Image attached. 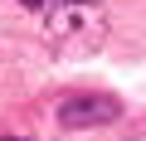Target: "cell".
Masks as SVG:
<instances>
[{
  "label": "cell",
  "instance_id": "cell-1",
  "mask_svg": "<svg viewBox=\"0 0 146 141\" xmlns=\"http://www.w3.org/2000/svg\"><path fill=\"white\" fill-rule=\"evenodd\" d=\"M102 10H98V0H73V5H58V10H44V39L54 54L63 58H83L102 44Z\"/></svg>",
  "mask_w": 146,
  "mask_h": 141
},
{
  "label": "cell",
  "instance_id": "cell-2",
  "mask_svg": "<svg viewBox=\"0 0 146 141\" xmlns=\"http://www.w3.org/2000/svg\"><path fill=\"white\" fill-rule=\"evenodd\" d=\"M122 117V102L107 93H73L58 102V126L68 131H83V126H112Z\"/></svg>",
  "mask_w": 146,
  "mask_h": 141
},
{
  "label": "cell",
  "instance_id": "cell-3",
  "mask_svg": "<svg viewBox=\"0 0 146 141\" xmlns=\"http://www.w3.org/2000/svg\"><path fill=\"white\" fill-rule=\"evenodd\" d=\"M20 5H25V10H39V15H44V10H58V5H73V0H20Z\"/></svg>",
  "mask_w": 146,
  "mask_h": 141
},
{
  "label": "cell",
  "instance_id": "cell-4",
  "mask_svg": "<svg viewBox=\"0 0 146 141\" xmlns=\"http://www.w3.org/2000/svg\"><path fill=\"white\" fill-rule=\"evenodd\" d=\"M10 141H15V136H10Z\"/></svg>",
  "mask_w": 146,
  "mask_h": 141
}]
</instances>
